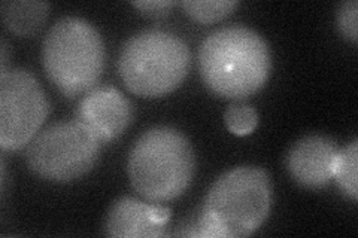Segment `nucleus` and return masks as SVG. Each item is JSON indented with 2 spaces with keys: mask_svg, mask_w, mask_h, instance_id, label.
Here are the masks:
<instances>
[{
  "mask_svg": "<svg viewBox=\"0 0 358 238\" xmlns=\"http://www.w3.org/2000/svg\"><path fill=\"white\" fill-rule=\"evenodd\" d=\"M271 69V50L250 27L218 29L200 45V76L209 91L221 98L245 100L259 93Z\"/></svg>",
  "mask_w": 358,
  "mask_h": 238,
  "instance_id": "obj_1",
  "label": "nucleus"
},
{
  "mask_svg": "<svg viewBox=\"0 0 358 238\" xmlns=\"http://www.w3.org/2000/svg\"><path fill=\"white\" fill-rule=\"evenodd\" d=\"M272 204L271 177L260 167L242 165L212 184L188 237L242 238L254 234L267 219Z\"/></svg>",
  "mask_w": 358,
  "mask_h": 238,
  "instance_id": "obj_2",
  "label": "nucleus"
},
{
  "mask_svg": "<svg viewBox=\"0 0 358 238\" xmlns=\"http://www.w3.org/2000/svg\"><path fill=\"white\" fill-rule=\"evenodd\" d=\"M196 172V155L185 134L172 127H152L134 142L127 160L130 184L151 202L181 197Z\"/></svg>",
  "mask_w": 358,
  "mask_h": 238,
  "instance_id": "obj_3",
  "label": "nucleus"
},
{
  "mask_svg": "<svg viewBox=\"0 0 358 238\" xmlns=\"http://www.w3.org/2000/svg\"><path fill=\"white\" fill-rule=\"evenodd\" d=\"M42 64L51 84L63 96L87 94L96 88L103 73V39L88 21L64 17L43 39Z\"/></svg>",
  "mask_w": 358,
  "mask_h": 238,
  "instance_id": "obj_4",
  "label": "nucleus"
},
{
  "mask_svg": "<svg viewBox=\"0 0 358 238\" xmlns=\"http://www.w3.org/2000/svg\"><path fill=\"white\" fill-rule=\"evenodd\" d=\"M192 54L187 43L164 30H143L121 50L118 72L134 96L157 98L173 93L189 72Z\"/></svg>",
  "mask_w": 358,
  "mask_h": 238,
  "instance_id": "obj_5",
  "label": "nucleus"
},
{
  "mask_svg": "<svg viewBox=\"0 0 358 238\" xmlns=\"http://www.w3.org/2000/svg\"><path fill=\"white\" fill-rule=\"evenodd\" d=\"M102 144L81 121L55 122L27 144L26 163L33 174L48 182H73L92 172Z\"/></svg>",
  "mask_w": 358,
  "mask_h": 238,
  "instance_id": "obj_6",
  "label": "nucleus"
},
{
  "mask_svg": "<svg viewBox=\"0 0 358 238\" xmlns=\"http://www.w3.org/2000/svg\"><path fill=\"white\" fill-rule=\"evenodd\" d=\"M50 103L29 70L0 72V146L20 151L36 137L48 117Z\"/></svg>",
  "mask_w": 358,
  "mask_h": 238,
  "instance_id": "obj_7",
  "label": "nucleus"
},
{
  "mask_svg": "<svg viewBox=\"0 0 358 238\" xmlns=\"http://www.w3.org/2000/svg\"><path fill=\"white\" fill-rule=\"evenodd\" d=\"M78 121L103 143L117 140L133 121V106L126 96L112 87H99L87 93L78 107Z\"/></svg>",
  "mask_w": 358,
  "mask_h": 238,
  "instance_id": "obj_8",
  "label": "nucleus"
},
{
  "mask_svg": "<svg viewBox=\"0 0 358 238\" xmlns=\"http://www.w3.org/2000/svg\"><path fill=\"white\" fill-rule=\"evenodd\" d=\"M339 147L330 137L306 135L291 147L287 167L294 182L306 189L326 188L333 180V165Z\"/></svg>",
  "mask_w": 358,
  "mask_h": 238,
  "instance_id": "obj_9",
  "label": "nucleus"
},
{
  "mask_svg": "<svg viewBox=\"0 0 358 238\" xmlns=\"http://www.w3.org/2000/svg\"><path fill=\"white\" fill-rule=\"evenodd\" d=\"M152 204L131 197H122L112 204L103 230L108 237L157 238L166 235V226L151 219Z\"/></svg>",
  "mask_w": 358,
  "mask_h": 238,
  "instance_id": "obj_10",
  "label": "nucleus"
},
{
  "mask_svg": "<svg viewBox=\"0 0 358 238\" xmlns=\"http://www.w3.org/2000/svg\"><path fill=\"white\" fill-rule=\"evenodd\" d=\"M50 3L33 0H6L2 3V20L17 36H31L39 31L50 15Z\"/></svg>",
  "mask_w": 358,
  "mask_h": 238,
  "instance_id": "obj_11",
  "label": "nucleus"
},
{
  "mask_svg": "<svg viewBox=\"0 0 358 238\" xmlns=\"http://www.w3.org/2000/svg\"><path fill=\"white\" fill-rule=\"evenodd\" d=\"M358 142L352 140L339 149L333 165V179L346 197L358 198Z\"/></svg>",
  "mask_w": 358,
  "mask_h": 238,
  "instance_id": "obj_12",
  "label": "nucleus"
},
{
  "mask_svg": "<svg viewBox=\"0 0 358 238\" xmlns=\"http://www.w3.org/2000/svg\"><path fill=\"white\" fill-rule=\"evenodd\" d=\"M184 13L200 24H212L229 17L239 6L236 0H185Z\"/></svg>",
  "mask_w": 358,
  "mask_h": 238,
  "instance_id": "obj_13",
  "label": "nucleus"
},
{
  "mask_svg": "<svg viewBox=\"0 0 358 238\" xmlns=\"http://www.w3.org/2000/svg\"><path fill=\"white\" fill-rule=\"evenodd\" d=\"M224 122L234 135H248L259 124V113L248 105H231L224 113Z\"/></svg>",
  "mask_w": 358,
  "mask_h": 238,
  "instance_id": "obj_14",
  "label": "nucleus"
},
{
  "mask_svg": "<svg viewBox=\"0 0 358 238\" xmlns=\"http://www.w3.org/2000/svg\"><path fill=\"white\" fill-rule=\"evenodd\" d=\"M357 15H358V2L357 0H350L343 2L338 10V26L342 35L357 43L358 31H357Z\"/></svg>",
  "mask_w": 358,
  "mask_h": 238,
  "instance_id": "obj_15",
  "label": "nucleus"
},
{
  "mask_svg": "<svg viewBox=\"0 0 358 238\" xmlns=\"http://www.w3.org/2000/svg\"><path fill=\"white\" fill-rule=\"evenodd\" d=\"M131 5L145 17L160 18L169 14L176 2L173 0H143V2H133Z\"/></svg>",
  "mask_w": 358,
  "mask_h": 238,
  "instance_id": "obj_16",
  "label": "nucleus"
},
{
  "mask_svg": "<svg viewBox=\"0 0 358 238\" xmlns=\"http://www.w3.org/2000/svg\"><path fill=\"white\" fill-rule=\"evenodd\" d=\"M6 63H8V47L3 40L2 42V69H0V72H6Z\"/></svg>",
  "mask_w": 358,
  "mask_h": 238,
  "instance_id": "obj_17",
  "label": "nucleus"
}]
</instances>
